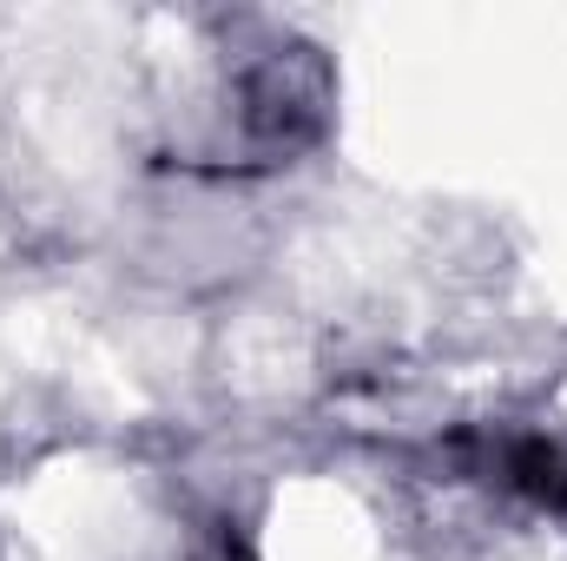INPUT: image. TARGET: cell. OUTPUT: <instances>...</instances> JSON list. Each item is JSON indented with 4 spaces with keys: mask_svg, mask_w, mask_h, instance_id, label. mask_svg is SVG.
<instances>
[{
    "mask_svg": "<svg viewBox=\"0 0 567 561\" xmlns=\"http://www.w3.org/2000/svg\"><path fill=\"white\" fill-rule=\"evenodd\" d=\"M225 133L238 140V152L251 159H284L297 145H310L330 120V80H323V60L310 47H265L251 60L231 67L225 93Z\"/></svg>",
    "mask_w": 567,
    "mask_h": 561,
    "instance_id": "1",
    "label": "cell"
},
{
    "mask_svg": "<svg viewBox=\"0 0 567 561\" xmlns=\"http://www.w3.org/2000/svg\"><path fill=\"white\" fill-rule=\"evenodd\" d=\"M475 476L515 489L522 502H535V509H548V516L567 522V442L561 436H495V442H482Z\"/></svg>",
    "mask_w": 567,
    "mask_h": 561,
    "instance_id": "2",
    "label": "cell"
}]
</instances>
